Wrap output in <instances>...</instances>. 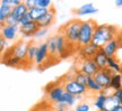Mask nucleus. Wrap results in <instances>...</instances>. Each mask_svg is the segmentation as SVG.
Wrapping results in <instances>:
<instances>
[{"instance_id": "37", "label": "nucleus", "mask_w": 122, "mask_h": 111, "mask_svg": "<svg viewBox=\"0 0 122 111\" xmlns=\"http://www.w3.org/2000/svg\"><path fill=\"white\" fill-rule=\"evenodd\" d=\"M24 4H25V6L28 8V10H30V9L37 7V0H25Z\"/></svg>"}, {"instance_id": "34", "label": "nucleus", "mask_w": 122, "mask_h": 111, "mask_svg": "<svg viewBox=\"0 0 122 111\" xmlns=\"http://www.w3.org/2000/svg\"><path fill=\"white\" fill-rule=\"evenodd\" d=\"M112 95H113V98L117 100L118 104H121L122 106V89L113 91V92H112Z\"/></svg>"}, {"instance_id": "31", "label": "nucleus", "mask_w": 122, "mask_h": 111, "mask_svg": "<svg viewBox=\"0 0 122 111\" xmlns=\"http://www.w3.org/2000/svg\"><path fill=\"white\" fill-rule=\"evenodd\" d=\"M74 111H91V104H89L88 102L83 101V102L78 103V104L76 106V108L74 109Z\"/></svg>"}, {"instance_id": "3", "label": "nucleus", "mask_w": 122, "mask_h": 111, "mask_svg": "<svg viewBox=\"0 0 122 111\" xmlns=\"http://www.w3.org/2000/svg\"><path fill=\"white\" fill-rule=\"evenodd\" d=\"M30 43L25 40H18L17 43L13 45L8 51H6V55H2V57H11L16 60L20 64V66H24L25 63H27V52H28Z\"/></svg>"}, {"instance_id": "8", "label": "nucleus", "mask_w": 122, "mask_h": 111, "mask_svg": "<svg viewBox=\"0 0 122 111\" xmlns=\"http://www.w3.org/2000/svg\"><path fill=\"white\" fill-rule=\"evenodd\" d=\"M77 70L89 77H95L96 74L100 72V68L97 67V65L93 58L79 60V62L77 63Z\"/></svg>"}, {"instance_id": "15", "label": "nucleus", "mask_w": 122, "mask_h": 111, "mask_svg": "<svg viewBox=\"0 0 122 111\" xmlns=\"http://www.w3.org/2000/svg\"><path fill=\"white\" fill-rule=\"evenodd\" d=\"M109 95L110 94L107 93V90H103L102 92L96 94L95 99H94V102H93V107L96 109V111L104 110L106 101H107V97H109Z\"/></svg>"}, {"instance_id": "42", "label": "nucleus", "mask_w": 122, "mask_h": 111, "mask_svg": "<svg viewBox=\"0 0 122 111\" xmlns=\"http://www.w3.org/2000/svg\"><path fill=\"white\" fill-rule=\"evenodd\" d=\"M54 111H67L66 109H56Z\"/></svg>"}, {"instance_id": "20", "label": "nucleus", "mask_w": 122, "mask_h": 111, "mask_svg": "<svg viewBox=\"0 0 122 111\" xmlns=\"http://www.w3.org/2000/svg\"><path fill=\"white\" fill-rule=\"evenodd\" d=\"M98 11V9L96 8L93 4H85L83 6H80L77 10H76V13L78 16H87V15H93V13H96Z\"/></svg>"}, {"instance_id": "36", "label": "nucleus", "mask_w": 122, "mask_h": 111, "mask_svg": "<svg viewBox=\"0 0 122 111\" xmlns=\"http://www.w3.org/2000/svg\"><path fill=\"white\" fill-rule=\"evenodd\" d=\"M2 25H7V26H19V22H18L16 19H14L11 16H9V17L6 19L5 24H2Z\"/></svg>"}, {"instance_id": "44", "label": "nucleus", "mask_w": 122, "mask_h": 111, "mask_svg": "<svg viewBox=\"0 0 122 111\" xmlns=\"http://www.w3.org/2000/svg\"><path fill=\"white\" fill-rule=\"evenodd\" d=\"M101 111H106V110H101Z\"/></svg>"}, {"instance_id": "23", "label": "nucleus", "mask_w": 122, "mask_h": 111, "mask_svg": "<svg viewBox=\"0 0 122 111\" xmlns=\"http://www.w3.org/2000/svg\"><path fill=\"white\" fill-rule=\"evenodd\" d=\"M110 89L113 91H117V90H121L122 89V77L121 74L119 73H114L112 79H111V86Z\"/></svg>"}, {"instance_id": "28", "label": "nucleus", "mask_w": 122, "mask_h": 111, "mask_svg": "<svg viewBox=\"0 0 122 111\" xmlns=\"http://www.w3.org/2000/svg\"><path fill=\"white\" fill-rule=\"evenodd\" d=\"M74 79L77 82H79L80 84L87 86V84H88V82H89V79H91V77L87 76V75H86V74H84V73L79 72L78 70H76V71H74Z\"/></svg>"}, {"instance_id": "32", "label": "nucleus", "mask_w": 122, "mask_h": 111, "mask_svg": "<svg viewBox=\"0 0 122 111\" xmlns=\"http://www.w3.org/2000/svg\"><path fill=\"white\" fill-rule=\"evenodd\" d=\"M22 2L23 1H20V0H1V4H7L11 8H15V7L19 6Z\"/></svg>"}, {"instance_id": "12", "label": "nucleus", "mask_w": 122, "mask_h": 111, "mask_svg": "<svg viewBox=\"0 0 122 111\" xmlns=\"http://www.w3.org/2000/svg\"><path fill=\"white\" fill-rule=\"evenodd\" d=\"M98 47L96 46L95 44H88L86 46H81L78 48V57L79 60H87V58H93L95 54L98 52Z\"/></svg>"}, {"instance_id": "11", "label": "nucleus", "mask_w": 122, "mask_h": 111, "mask_svg": "<svg viewBox=\"0 0 122 111\" xmlns=\"http://www.w3.org/2000/svg\"><path fill=\"white\" fill-rule=\"evenodd\" d=\"M51 58L50 56V52H49V47L46 43H42L39 45V48H37V53H36V57H35V64L37 66H41L43 65L46 60ZM52 60V58H51Z\"/></svg>"}, {"instance_id": "10", "label": "nucleus", "mask_w": 122, "mask_h": 111, "mask_svg": "<svg viewBox=\"0 0 122 111\" xmlns=\"http://www.w3.org/2000/svg\"><path fill=\"white\" fill-rule=\"evenodd\" d=\"M121 47H122V35H121V31H120V34L115 38L112 39L111 42H109L103 47V51L105 52V54L109 56V57H115L117 52Z\"/></svg>"}, {"instance_id": "13", "label": "nucleus", "mask_w": 122, "mask_h": 111, "mask_svg": "<svg viewBox=\"0 0 122 111\" xmlns=\"http://www.w3.org/2000/svg\"><path fill=\"white\" fill-rule=\"evenodd\" d=\"M40 30V26L36 22H32L25 25L19 26V31L23 35L24 38H28V37H34L35 34Z\"/></svg>"}, {"instance_id": "1", "label": "nucleus", "mask_w": 122, "mask_h": 111, "mask_svg": "<svg viewBox=\"0 0 122 111\" xmlns=\"http://www.w3.org/2000/svg\"><path fill=\"white\" fill-rule=\"evenodd\" d=\"M119 34H120V29H118L115 26L107 25V24L97 25L92 43L95 44L98 48H103L106 44L115 38Z\"/></svg>"}, {"instance_id": "38", "label": "nucleus", "mask_w": 122, "mask_h": 111, "mask_svg": "<svg viewBox=\"0 0 122 111\" xmlns=\"http://www.w3.org/2000/svg\"><path fill=\"white\" fill-rule=\"evenodd\" d=\"M32 22V18H30V13H27V15H25V16L20 19V22H19V26L25 25V24H28V22Z\"/></svg>"}, {"instance_id": "19", "label": "nucleus", "mask_w": 122, "mask_h": 111, "mask_svg": "<svg viewBox=\"0 0 122 111\" xmlns=\"http://www.w3.org/2000/svg\"><path fill=\"white\" fill-rule=\"evenodd\" d=\"M45 43L48 44L49 52H50L51 58L54 60V62H58L59 58H58V54H57V37H56V35H54V36H51V37H49L48 40H46Z\"/></svg>"}, {"instance_id": "18", "label": "nucleus", "mask_w": 122, "mask_h": 111, "mask_svg": "<svg viewBox=\"0 0 122 111\" xmlns=\"http://www.w3.org/2000/svg\"><path fill=\"white\" fill-rule=\"evenodd\" d=\"M27 13H28V8L25 6L24 1H23L19 6H17V7L13 8V11H11V15H10V16L19 22H20V19H22L25 15H27Z\"/></svg>"}, {"instance_id": "39", "label": "nucleus", "mask_w": 122, "mask_h": 111, "mask_svg": "<svg viewBox=\"0 0 122 111\" xmlns=\"http://www.w3.org/2000/svg\"><path fill=\"white\" fill-rule=\"evenodd\" d=\"M7 45H8V42L6 40L5 38H0V48H1V52H4L5 51V48L7 47Z\"/></svg>"}, {"instance_id": "5", "label": "nucleus", "mask_w": 122, "mask_h": 111, "mask_svg": "<svg viewBox=\"0 0 122 111\" xmlns=\"http://www.w3.org/2000/svg\"><path fill=\"white\" fill-rule=\"evenodd\" d=\"M96 27H97V24L93 19L83 20L80 36H79V47L86 46L93 42V36H94Z\"/></svg>"}, {"instance_id": "14", "label": "nucleus", "mask_w": 122, "mask_h": 111, "mask_svg": "<svg viewBox=\"0 0 122 111\" xmlns=\"http://www.w3.org/2000/svg\"><path fill=\"white\" fill-rule=\"evenodd\" d=\"M19 31V26H7L1 25V37L5 38L7 42L15 40Z\"/></svg>"}, {"instance_id": "17", "label": "nucleus", "mask_w": 122, "mask_h": 111, "mask_svg": "<svg viewBox=\"0 0 122 111\" xmlns=\"http://www.w3.org/2000/svg\"><path fill=\"white\" fill-rule=\"evenodd\" d=\"M54 19H56V10L51 8L48 13H45L43 17L40 19V22L37 24H39L40 28H49L53 24Z\"/></svg>"}, {"instance_id": "35", "label": "nucleus", "mask_w": 122, "mask_h": 111, "mask_svg": "<svg viewBox=\"0 0 122 111\" xmlns=\"http://www.w3.org/2000/svg\"><path fill=\"white\" fill-rule=\"evenodd\" d=\"M49 33V28H40V30L35 34V38H43V37H45L46 35H48Z\"/></svg>"}, {"instance_id": "24", "label": "nucleus", "mask_w": 122, "mask_h": 111, "mask_svg": "<svg viewBox=\"0 0 122 111\" xmlns=\"http://www.w3.org/2000/svg\"><path fill=\"white\" fill-rule=\"evenodd\" d=\"M107 67H109L110 70H112L114 73L121 74V72H122V64L117 60V57H109Z\"/></svg>"}, {"instance_id": "7", "label": "nucleus", "mask_w": 122, "mask_h": 111, "mask_svg": "<svg viewBox=\"0 0 122 111\" xmlns=\"http://www.w3.org/2000/svg\"><path fill=\"white\" fill-rule=\"evenodd\" d=\"M56 37H57V54L59 60L66 58L72 55V53L75 52H78V48L72 46L62 34L56 35Z\"/></svg>"}, {"instance_id": "43", "label": "nucleus", "mask_w": 122, "mask_h": 111, "mask_svg": "<svg viewBox=\"0 0 122 111\" xmlns=\"http://www.w3.org/2000/svg\"><path fill=\"white\" fill-rule=\"evenodd\" d=\"M120 31H121V35H122V29H120Z\"/></svg>"}, {"instance_id": "30", "label": "nucleus", "mask_w": 122, "mask_h": 111, "mask_svg": "<svg viewBox=\"0 0 122 111\" xmlns=\"http://www.w3.org/2000/svg\"><path fill=\"white\" fill-rule=\"evenodd\" d=\"M117 104H118L117 100L113 98V95H112V93H111L109 97H107V101H106V104H105L104 110H106V111H112V110H113V108L115 107Z\"/></svg>"}, {"instance_id": "2", "label": "nucleus", "mask_w": 122, "mask_h": 111, "mask_svg": "<svg viewBox=\"0 0 122 111\" xmlns=\"http://www.w3.org/2000/svg\"><path fill=\"white\" fill-rule=\"evenodd\" d=\"M83 20L79 19H72L66 24L60 30V34L66 37L72 46L79 48V36H80V29H81Z\"/></svg>"}, {"instance_id": "21", "label": "nucleus", "mask_w": 122, "mask_h": 111, "mask_svg": "<svg viewBox=\"0 0 122 111\" xmlns=\"http://www.w3.org/2000/svg\"><path fill=\"white\" fill-rule=\"evenodd\" d=\"M49 10H50V9L41 8V7H35V8L28 10V13H30V18H32V20H33V22H39L40 19L43 17L45 13H49Z\"/></svg>"}, {"instance_id": "16", "label": "nucleus", "mask_w": 122, "mask_h": 111, "mask_svg": "<svg viewBox=\"0 0 122 111\" xmlns=\"http://www.w3.org/2000/svg\"><path fill=\"white\" fill-rule=\"evenodd\" d=\"M94 62L96 63L97 67L100 70H104L107 67V63H109V56L105 54V52L103 51V48H100L98 52L95 54V56L93 57Z\"/></svg>"}, {"instance_id": "26", "label": "nucleus", "mask_w": 122, "mask_h": 111, "mask_svg": "<svg viewBox=\"0 0 122 111\" xmlns=\"http://www.w3.org/2000/svg\"><path fill=\"white\" fill-rule=\"evenodd\" d=\"M37 48H39L37 45H35L34 43H30L28 52H27V63H28V64H32L33 62H35V57H36Z\"/></svg>"}, {"instance_id": "27", "label": "nucleus", "mask_w": 122, "mask_h": 111, "mask_svg": "<svg viewBox=\"0 0 122 111\" xmlns=\"http://www.w3.org/2000/svg\"><path fill=\"white\" fill-rule=\"evenodd\" d=\"M54 106L51 104L48 100H44L43 102H40L39 104H36L30 111H53Z\"/></svg>"}, {"instance_id": "45", "label": "nucleus", "mask_w": 122, "mask_h": 111, "mask_svg": "<svg viewBox=\"0 0 122 111\" xmlns=\"http://www.w3.org/2000/svg\"><path fill=\"white\" fill-rule=\"evenodd\" d=\"M121 77H122V72H121Z\"/></svg>"}, {"instance_id": "33", "label": "nucleus", "mask_w": 122, "mask_h": 111, "mask_svg": "<svg viewBox=\"0 0 122 111\" xmlns=\"http://www.w3.org/2000/svg\"><path fill=\"white\" fill-rule=\"evenodd\" d=\"M37 7L51 9L50 7H52V2L50 0H37Z\"/></svg>"}, {"instance_id": "9", "label": "nucleus", "mask_w": 122, "mask_h": 111, "mask_svg": "<svg viewBox=\"0 0 122 111\" xmlns=\"http://www.w3.org/2000/svg\"><path fill=\"white\" fill-rule=\"evenodd\" d=\"M114 72L112 70H110L109 67L104 68V70H100V72L96 74V76L94 77L95 80L103 90H110V86H111V79L113 76Z\"/></svg>"}, {"instance_id": "22", "label": "nucleus", "mask_w": 122, "mask_h": 111, "mask_svg": "<svg viewBox=\"0 0 122 111\" xmlns=\"http://www.w3.org/2000/svg\"><path fill=\"white\" fill-rule=\"evenodd\" d=\"M77 101H78V98H77V97H75V95L68 93V92H65L63 95H62V98L60 99V101L58 103H63V104H66L68 108H70V107H72V106H75V103L77 102ZM54 106H56V104H54Z\"/></svg>"}, {"instance_id": "4", "label": "nucleus", "mask_w": 122, "mask_h": 111, "mask_svg": "<svg viewBox=\"0 0 122 111\" xmlns=\"http://www.w3.org/2000/svg\"><path fill=\"white\" fill-rule=\"evenodd\" d=\"M61 82H62V85L65 88V91L68 92V93L72 94L75 97H84L85 94L87 93V86L80 84L79 82H77L74 79V72H71V76L69 77V74H66L63 77L60 79Z\"/></svg>"}, {"instance_id": "25", "label": "nucleus", "mask_w": 122, "mask_h": 111, "mask_svg": "<svg viewBox=\"0 0 122 111\" xmlns=\"http://www.w3.org/2000/svg\"><path fill=\"white\" fill-rule=\"evenodd\" d=\"M11 11H13L11 7H9L7 4H0V22H1V25L5 24L6 19L11 15Z\"/></svg>"}, {"instance_id": "40", "label": "nucleus", "mask_w": 122, "mask_h": 111, "mask_svg": "<svg viewBox=\"0 0 122 111\" xmlns=\"http://www.w3.org/2000/svg\"><path fill=\"white\" fill-rule=\"evenodd\" d=\"M112 111H122V106L121 104H117V106L113 108Z\"/></svg>"}, {"instance_id": "29", "label": "nucleus", "mask_w": 122, "mask_h": 111, "mask_svg": "<svg viewBox=\"0 0 122 111\" xmlns=\"http://www.w3.org/2000/svg\"><path fill=\"white\" fill-rule=\"evenodd\" d=\"M87 89H88V91H91V92H93V93H95V94L100 93V92L103 91L102 86L94 80V77L89 79V82H88V84H87Z\"/></svg>"}, {"instance_id": "6", "label": "nucleus", "mask_w": 122, "mask_h": 111, "mask_svg": "<svg viewBox=\"0 0 122 111\" xmlns=\"http://www.w3.org/2000/svg\"><path fill=\"white\" fill-rule=\"evenodd\" d=\"M65 88L62 85V82H53V83H49L46 88H45V93H46V100L51 104H57L60 99L62 98V95L65 93Z\"/></svg>"}, {"instance_id": "41", "label": "nucleus", "mask_w": 122, "mask_h": 111, "mask_svg": "<svg viewBox=\"0 0 122 111\" xmlns=\"http://www.w3.org/2000/svg\"><path fill=\"white\" fill-rule=\"evenodd\" d=\"M115 4L119 6V7H121L122 6V0H115Z\"/></svg>"}]
</instances>
